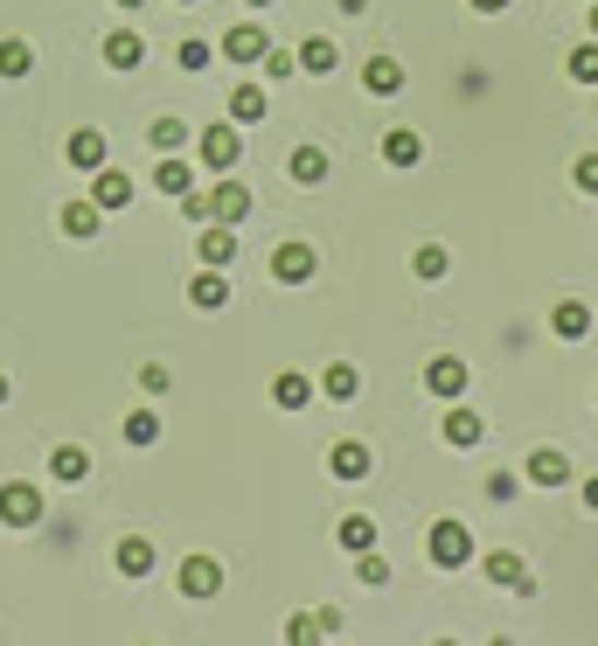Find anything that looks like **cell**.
Wrapping results in <instances>:
<instances>
[{
  "label": "cell",
  "instance_id": "1",
  "mask_svg": "<svg viewBox=\"0 0 598 646\" xmlns=\"http://www.w3.org/2000/svg\"><path fill=\"white\" fill-rule=\"evenodd\" d=\"M195 160L210 167V175H237V160H244L237 125H202V132H195Z\"/></svg>",
  "mask_w": 598,
  "mask_h": 646
},
{
  "label": "cell",
  "instance_id": "2",
  "mask_svg": "<svg viewBox=\"0 0 598 646\" xmlns=\"http://www.w3.org/2000/svg\"><path fill=\"white\" fill-rule=\"evenodd\" d=\"M424 557H432L439 570H466L474 563V536H466V522H432V536H424Z\"/></svg>",
  "mask_w": 598,
  "mask_h": 646
},
{
  "label": "cell",
  "instance_id": "3",
  "mask_svg": "<svg viewBox=\"0 0 598 646\" xmlns=\"http://www.w3.org/2000/svg\"><path fill=\"white\" fill-rule=\"evenodd\" d=\"M0 522H8V528H35V522H43V487L8 480V487H0Z\"/></svg>",
  "mask_w": 598,
  "mask_h": 646
},
{
  "label": "cell",
  "instance_id": "4",
  "mask_svg": "<svg viewBox=\"0 0 598 646\" xmlns=\"http://www.w3.org/2000/svg\"><path fill=\"white\" fill-rule=\"evenodd\" d=\"M480 570H488V584H501V591L536 598V577H529V563H522L515 549H488V557H480Z\"/></svg>",
  "mask_w": 598,
  "mask_h": 646
},
{
  "label": "cell",
  "instance_id": "5",
  "mask_svg": "<svg viewBox=\"0 0 598 646\" xmlns=\"http://www.w3.org/2000/svg\"><path fill=\"white\" fill-rule=\"evenodd\" d=\"M195 258H202V272H230V264H237V230H230V223H202Z\"/></svg>",
  "mask_w": 598,
  "mask_h": 646
},
{
  "label": "cell",
  "instance_id": "6",
  "mask_svg": "<svg viewBox=\"0 0 598 646\" xmlns=\"http://www.w3.org/2000/svg\"><path fill=\"white\" fill-rule=\"evenodd\" d=\"M424 390H432L439 404H459L466 396V362L459 355H432V362H424Z\"/></svg>",
  "mask_w": 598,
  "mask_h": 646
},
{
  "label": "cell",
  "instance_id": "7",
  "mask_svg": "<svg viewBox=\"0 0 598 646\" xmlns=\"http://www.w3.org/2000/svg\"><path fill=\"white\" fill-rule=\"evenodd\" d=\"M313 272H321L313 243H278V251H272V278H278V285H307Z\"/></svg>",
  "mask_w": 598,
  "mask_h": 646
},
{
  "label": "cell",
  "instance_id": "8",
  "mask_svg": "<svg viewBox=\"0 0 598 646\" xmlns=\"http://www.w3.org/2000/svg\"><path fill=\"white\" fill-rule=\"evenodd\" d=\"M265 49H272V35L265 28H258V22H237L230 35H223V56H230V63H265Z\"/></svg>",
  "mask_w": 598,
  "mask_h": 646
},
{
  "label": "cell",
  "instance_id": "9",
  "mask_svg": "<svg viewBox=\"0 0 598 646\" xmlns=\"http://www.w3.org/2000/svg\"><path fill=\"white\" fill-rule=\"evenodd\" d=\"M63 160H70V167H84V175H98V167L111 160L105 132H98V125H77V132H70V146H63Z\"/></svg>",
  "mask_w": 598,
  "mask_h": 646
},
{
  "label": "cell",
  "instance_id": "10",
  "mask_svg": "<svg viewBox=\"0 0 598 646\" xmlns=\"http://www.w3.org/2000/svg\"><path fill=\"white\" fill-rule=\"evenodd\" d=\"M91 202H98V208H105V216H119V208H125V202H133V175H119V167H111V160H105V167H98V175H91Z\"/></svg>",
  "mask_w": 598,
  "mask_h": 646
},
{
  "label": "cell",
  "instance_id": "11",
  "mask_svg": "<svg viewBox=\"0 0 598 646\" xmlns=\"http://www.w3.org/2000/svg\"><path fill=\"white\" fill-rule=\"evenodd\" d=\"M244 216H251V188L223 175V181H216V195H210V223H230V230H237Z\"/></svg>",
  "mask_w": 598,
  "mask_h": 646
},
{
  "label": "cell",
  "instance_id": "12",
  "mask_svg": "<svg viewBox=\"0 0 598 646\" xmlns=\"http://www.w3.org/2000/svg\"><path fill=\"white\" fill-rule=\"evenodd\" d=\"M175 584H181V598H216V591H223V563H216V557H189Z\"/></svg>",
  "mask_w": 598,
  "mask_h": 646
},
{
  "label": "cell",
  "instance_id": "13",
  "mask_svg": "<svg viewBox=\"0 0 598 646\" xmlns=\"http://www.w3.org/2000/svg\"><path fill=\"white\" fill-rule=\"evenodd\" d=\"M522 480H529V487H564V480H571V459H564L557 445H543V452H529Z\"/></svg>",
  "mask_w": 598,
  "mask_h": 646
},
{
  "label": "cell",
  "instance_id": "14",
  "mask_svg": "<svg viewBox=\"0 0 598 646\" xmlns=\"http://www.w3.org/2000/svg\"><path fill=\"white\" fill-rule=\"evenodd\" d=\"M265 111H272V91L265 84H237L230 91V125H258Z\"/></svg>",
  "mask_w": 598,
  "mask_h": 646
},
{
  "label": "cell",
  "instance_id": "15",
  "mask_svg": "<svg viewBox=\"0 0 598 646\" xmlns=\"http://www.w3.org/2000/svg\"><path fill=\"white\" fill-rule=\"evenodd\" d=\"M189 307L223 313V307H230V278H223V272H195V278H189Z\"/></svg>",
  "mask_w": 598,
  "mask_h": 646
},
{
  "label": "cell",
  "instance_id": "16",
  "mask_svg": "<svg viewBox=\"0 0 598 646\" xmlns=\"http://www.w3.org/2000/svg\"><path fill=\"white\" fill-rule=\"evenodd\" d=\"M550 334H557V340H585V334H591V307H585V299H557Z\"/></svg>",
  "mask_w": 598,
  "mask_h": 646
},
{
  "label": "cell",
  "instance_id": "17",
  "mask_svg": "<svg viewBox=\"0 0 598 646\" xmlns=\"http://www.w3.org/2000/svg\"><path fill=\"white\" fill-rule=\"evenodd\" d=\"M480 431H488V424H480L474 410H459V404H453V410H445V431H439V439L453 445V452H474V445H480Z\"/></svg>",
  "mask_w": 598,
  "mask_h": 646
},
{
  "label": "cell",
  "instance_id": "18",
  "mask_svg": "<svg viewBox=\"0 0 598 646\" xmlns=\"http://www.w3.org/2000/svg\"><path fill=\"white\" fill-rule=\"evenodd\" d=\"M383 160H390V167H418V160H424V140H418L410 125H390V132H383Z\"/></svg>",
  "mask_w": 598,
  "mask_h": 646
},
{
  "label": "cell",
  "instance_id": "19",
  "mask_svg": "<svg viewBox=\"0 0 598 646\" xmlns=\"http://www.w3.org/2000/svg\"><path fill=\"white\" fill-rule=\"evenodd\" d=\"M327 472H334V480H362V472H369V445L362 439H342V445L327 452Z\"/></svg>",
  "mask_w": 598,
  "mask_h": 646
},
{
  "label": "cell",
  "instance_id": "20",
  "mask_svg": "<svg viewBox=\"0 0 598 646\" xmlns=\"http://www.w3.org/2000/svg\"><path fill=\"white\" fill-rule=\"evenodd\" d=\"M334 63H342V49H334L327 35H307V43H299V70H307V77H334Z\"/></svg>",
  "mask_w": 598,
  "mask_h": 646
},
{
  "label": "cell",
  "instance_id": "21",
  "mask_svg": "<svg viewBox=\"0 0 598 646\" xmlns=\"http://www.w3.org/2000/svg\"><path fill=\"white\" fill-rule=\"evenodd\" d=\"M140 56H146V43H140L133 28H111V35H105V63H111V70H140Z\"/></svg>",
  "mask_w": 598,
  "mask_h": 646
},
{
  "label": "cell",
  "instance_id": "22",
  "mask_svg": "<svg viewBox=\"0 0 598 646\" xmlns=\"http://www.w3.org/2000/svg\"><path fill=\"white\" fill-rule=\"evenodd\" d=\"M362 84L376 91V98H390V91H404V63H397V56H369V63H362Z\"/></svg>",
  "mask_w": 598,
  "mask_h": 646
},
{
  "label": "cell",
  "instance_id": "23",
  "mask_svg": "<svg viewBox=\"0 0 598 646\" xmlns=\"http://www.w3.org/2000/svg\"><path fill=\"white\" fill-rule=\"evenodd\" d=\"M154 188H160V195H175V202L195 195V167H189V160H160V167H154Z\"/></svg>",
  "mask_w": 598,
  "mask_h": 646
},
{
  "label": "cell",
  "instance_id": "24",
  "mask_svg": "<svg viewBox=\"0 0 598 646\" xmlns=\"http://www.w3.org/2000/svg\"><path fill=\"white\" fill-rule=\"evenodd\" d=\"M272 404H278V410H307V404H313V375H292V369H286V375L272 383Z\"/></svg>",
  "mask_w": 598,
  "mask_h": 646
},
{
  "label": "cell",
  "instance_id": "25",
  "mask_svg": "<svg viewBox=\"0 0 598 646\" xmlns=\"http://www.w3.org/2000/svg\"><path fill=\"white\" fill-rule=\"evenodd\" d=\"M111 563H119V577H146V570H154V542H146V536H125Z\"/></svg>",
  "mask_w": 598,
  "mask_h": 646
},
{
  "label": "cell",
  "instance_id": "26",
  "mask_svg": "<svg viewBox=\"0 0 598 646\" xmlns=\"http://www.w3.org/2000/svg\"><path fill=\"white\" fill-rule=\"evenodd\" d=\"M49 472H56V480H70V487H77L84 472H91V452H84V445H56V452H49Z\"/></svg>",
  "mask_w": 598,
  "mask_h": 646
},
{
  "label": "cell",
  "instance_id": "27",
  "mask_svg": "<svg viewBox=\"0 0 598 646\" xmlns=\"http://www.w3.org/2000/svg\"><path fill=\"white\" fill-rule=\"evenodd\" d=\"M292 181H307V188H321L327 181V154H321V146H292Z\"/></svg>",
  "mask_w": 598,
  "mask_h": 646
},
{
  "label": "cell",
  "instance_id": "28",
  "mask_svg": "<svg viewBox=\"0 0 598 646\" xmlns=\"http://www.w3.org/2000/svg\"><path fill=\"white\" fill-rule=\"evenodd\" d=\"M63 230H70V237H98V230H105V208H98V202H70V208H63Z\"/></svg>",
  "mask_w": 598,
  "mask_h": 646
},
{
  "label": "cell",
  "instance_id": "29",
  "mask_svg": "<svg viewBox=\"0 0 598 646\" xmlns=\"http://www.w3.org/2000/svg\"><path fill=\"white\" fill-rule=\"evenodd\" d=\"M313 390H327V396H334V404H348V396H355V390H362V375H355L348 362H327V375H321V383H313Z\"/></svg>",
  "mask_w": 598,
  "mask_h": 646
},
{
  "label": "cell",
  "instance_id": "30",
  "mask_svg": "<svg viewBox=\"0 0 598 646\" xmlns=\"http://www.w3.org/2000/svg\"><path fill=\"white\" fill-rule=\"evenodd\" d=\"M28 70H35V49L22 35H8V43H0V77H28Z\"/></svg>",
  "mask_w": 598,
  "mask_h": 646
},
{
  "label": "cell",
  "instance_id": "31",
  "mask_svg": "<svg viewBox=\"0 0 598 646\" xmlns=\"http://www.w3.org/2000/svg\"><path fill=\"white\" fill-rule=\"evenodd\" d=\"M286 646H327V625H321V612H292V625H286Z\"/></svg>",
  "mask_w": 598,
  "mask_h": 646
},
{
  "label": "cell",
  "instance_id": "32",
  "mask_svg": "<svg viewBox=\"0 0 598 646\" xmlns=\"http://www.w3.org/2000/svg\"><path fill=\"white\" fill-rule=\"evenodd\" d=\"M146 140H154V154H181V146H189V125H181V119H154Z\"/></svg>",
  "mask_w": 598,
  "mask_h": 646
},
{
  "label": "cell",
  "instance_id": "33",
  "mask_svg": "<svg viewBox=\"0 0 598 646\" xmlns=\"http://www.w3.org/2000/svg\"><path fill=\"white\" fill-rule=\"evenodd\" d=\"M342 549H355V557H362V549H376V522H369V515H348V522H342Z\"/></svg>",
  "mask_w": 598,
  "mask_h": 646
},
{
  "label": "cell",
  "instance_id": "34",
  "mask_svg": "<svg viewBox=\"0 0 598 646\" xmlns=\"http://www.w3.org/2000/svg\"><path fill=\"white\" fill-rule=\"evenodd\" d=\"M410 272H418V278H445V272H453V258H445V243H424V251L410 258Z\"/></svg>",
  "mask_w": 598,
  "mask_h": 646
},
{
  "label": "cell",
  "instance_id": "35",
  "mask_svg": "<svg viewBox=\"0 0 598 646\" xmlns=\"http://www.w3.org/2000/svg\"><path fill=\"white\" fill-rule=\"evenodd\" d=\"M160 439V417L154 410H133V417H125V445H154Z\"/></svg>",
  "mask_w": 598,
  "mask_h": 646
},
{
  "label": "cell",
  "instance_id": "36",
  "mask_svg": "<svg viewBox=\"0 0 598 646\" xmlns=\"http://www.w3.org/2000/svg\"><path fill=\"white\" fill-rule=\"evenodd\" d=\"M571 84H598V43H585V49H571Z\"/></svg>",
  "mask_w": 598,
  "mask_h": 646
},
{
  "label": "cell",
  "instance_id": "37",
  "mask_svg": "<svg viewBox=\"0 0 598 646\" xmlns=\"http://www.w3.org/2000/svg\"><path fill=\"white\" fill-rule=\"evenodd\" d=\"M355 577H362L369 591H383V584H390V563L376 557V549H362V557H355Z\"/></svg>",
  "mask_w": 598,
  "mask_h": 646
},
{
  "label": "cell",
  "instance_id": "38",
  "mask_svg": "<svg viewBox=\"0 0 598 646\" xmlns=\"http://www.w3.org/2000/svg\"><path fill=\"white\" fill-rule=\"evenodd\" d=\"M210 56H216V49L202 43V35H189V43L175 49V63H181V70H210Z\"/></svg>",
  "mask_w": 598,
  "mask_h": 646
},
{
  "label": "cell",
  "instance_id": "39",
  "mask_svg": "<svg viewBox=\"0 0 598 646\" xmlns=\"http://www.w3.org/2000/svg\"><path fill=\"white\" fill-rule=\"evenodd\" d=\"M292 70H299V56H286V49H265V77H272V84H286Z\"/></svg>",
  "mask_w": 598,
  "mask_h": 646
},
{
  "label": "cell",
  "instance_id": "40",
  "mask_svg": "<svg viewBox=\"0 0 598 646\" xmlns=\"http://www.w3.org/2000/svg\"><path fill=\"white\" fill-rule=\"evenodd\" d=\"M167 383H175L167 362H146V369H140V390H146V396H167Z\"/></svg>",
  "mask_w": 598,
  "mask_h": 646
},
{
  "label": "cell",
  "instance_id": "41",
  "mask_svg": "<svg viewBox=\"0 0 598 646\" xmlns=\"http://www.w3.org/2000/svg\"><path fill=\"white\" fill-rule=\"evenodd\" d=\"M571 181L585 188V195H598V154H577V167H571Z\"/></svg>",
  "mask_w": 598,
  "mask_h": 646
},
{
  "label": "cell",
  "instance_id": "42",
  "mask_svg": "<svg viewBox=\"0 0 598 646\" xmlns=\"http://www.w3.org/2000/svg\"><path fill=\"white\" fill-rule=\"evenodd\" d=\"M515 487H522L515 472H488V501H515Z\"/></svg>",
  "mask_w": 598,
  "mask_h": 646
},
{
  "label": "cell",
  "instance_id": "43",
  "mask_svg": "<svg viewBox=\"0 0 598 646\" xmlns=\"http://www.w3.org/2000/svg\"><path fill=\"white\" fill-rule=\"evenodd\" d=\"M585 507H591V515H598V472H591V480H585Z\"/></svg>",
  "mask_w": 598,
  "mask_h": 646
},
{
  "label": "cell",
  "instance_id": "44",
  "mask_svg": "<svg viewBox=\"0 0 598 646\" xmlns=\"http://www.w3.org/2000/svg\"><path fill=\"white\" fill-rule=\"evenodd\" d=\"M501 8H509V0H474V14H501Z\"/></svg>",
  "mask_w": 598,
  "mask_h": 646
},
{
  "label": "cell",
  "instance_id": "45",
  "mask_svg": "<svg viewBox=\"0 0 598 646\" xmlns=\"http://www.w3.org/2000/svg\"><path fill=\"white\" fill-rule=\"evenodd\" d=\"M591 43H598V0H591Z\"/></svg>",
  "mask_w": 598,
  "mask_h": 646
},
{
  "label": "cell",
  "instance_id": "46",
  "mask_svg": "<svg viewBox=\"0 0 598 646\" xmlns=\"http://www.w3.org/2000/svg\"><path fill=\"white\" fill-rule=\"evenodd\" d=\"M0 404H8V375H0Z\"/></svg>",
  "mask_w": 598,
  "mask_h": 646
},
{
  "label": "cell",
  "instance_id": "47",
  "mask_svg": "<svg viewBox=\"0 0 598 646\" xmlns=\"http://www.w3.org/2000/svg\"><path fill=\"white\" fill-rule=\"evenodd\" d=\"M244 8H272V0H244Z\"/></svg>",
  "mask_w": 598,
  "mask_h": 646
},
{
  "label": "cell",
  "instance_id": "48",
  "mask_svg": "<svg viewBox=\"0 0 598 646\" xmlns=\"http://www.w3.org/2000/svg\"><path fill=\"white\" fill-rule=\"evenodd\" d=\"M119 8H140V0H119Z\"/></svg>",
  "mask_w": 598,
  "mask_h": 646
},
{
  "label": "cell",
  "instance_id": "49",
  "mask_svg": "<svg viewBox=\"0 0 598 646\" xmlns=\"http://www.w3.org/2000/svg\"><path fill=\"white\" fill-rule=\"evenodd\" d=\"M181 8H195V0H181Z\"/></svg>",
  "mask_w": 598,
  "mask_h": 646
},
{
  "label": "cell",
  "instance_id": "50",
  "mask_svg": "<svg viewBox=\"0 0 598 646\" xmlns=\"http://www.w3.org/2000/svg\"><path fill=\"white\" fill-rule=\"evenodd\" d=\"M439 646H453V639H439Z\"/></svg>",
  "mask_w": 598,
  "mask_h": 646
}]
</instances>
